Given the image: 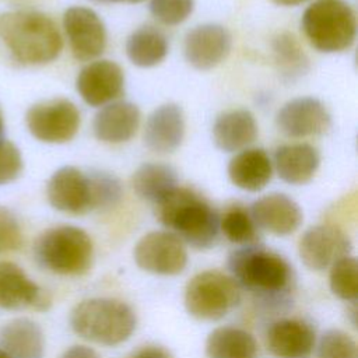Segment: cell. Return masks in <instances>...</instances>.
Returning a JSON list of instances; mask_svg holds the SVG:
<instances>
[{"label":"cell","mask_w":358,"mask_h":358,"mask_svg":"<svg viewBox=\"0 0 358 358\" xmlns=\"http://www.w3.org/2000/svg\"><path fill=\"white\" fill-rule=\"evenodd\" d=\"M60 358H101V355L92 347L84 344H74L69 347L60 355Z\"/></svg>","instance_id":"36"},{"label":"cell","mask_w":358,"mask_h":358,"mask_svg":"<svg viewBox=\"0 0 358 358\" xmlns=\"http://www.w3.org/2000/svg\"><path fill=\"white\" fill-rule=\"evenodd\" d=\"M239 284L220 270H204L186 284L183 303L187 313L199 320L214 322L225 317L241 302Z\"/></svg>","instance_id":"7"},{"label":"cell","mask_w":358,"mask_h":358,"mask_svg":"<svg viewBox=\"0 0 358 358\" xmlns=\"http://www.w3.org/2000/svg\"><path fill=\"white\" fill-rule=\"evenodd\" d=\"M274 52L277 56V62L287 73L292 74L295 71H299L301 69L303 70V63L306 62L305 55L291 35H280L274 42Z\"/></svg>","instance_id":"34"},{"label":"cell","mask_w":358,"mask_h":358,"mask_svg":"<svg viewBox=\"0 0 358 358\" xmlns=\"http://www.w3.org/2000/svg\"><path fill=\"white\" fill-rule=\"evenodd\" d=\"M257 137V123L252 112L232 109L217 116L213 124V140L225 152L245 150Z\"/></svg>","instance_id":"22"},{"label":"cell","mask_w":358,"mask_h":358,"mask_svg":"<svg viewBox=\"0 0 358 358\" xmlns=\"http://www.w3.org/2000/svg\"><path fill=\"white\" fill-rule=\"evenodd\" d=\"M0 358H10V355H8L6 351H3V350L0 348Z\"/></svg>","instance_id":"40"},{"label":"cell","mask_w":358,"mask_h":358,"mask_svg":"<svg viewBox=\"0 0 358 358\" xmlns=\"http://www.w3.org/2000/svg\"><path fill=\"white\" fill-rule=\"evenodd\" d=\"M34 257L41 267L53 274L77 277L90 271L94 243L80 227L56 225L38 235L34 242Z\"/></svg>","instance_id":"4"},{"label":"cell","mask_w":358,"mask_h":358,"mask_svg":"<svg viewBox=\"0 0 358 358\" xmlns=\"http://www.w3.org/2000/svg\"><path fill=\"white\" fill-rule=\"evenodd\" d=\"M228 176L236 187L259 192L273 176V162L264 150L245 148L229 161Z\"/></svg>","instance_id":"24"},{"label":"cell","mask_w":358,"mask_h":358,"mask_svg":"<svg viewBox=\"0 0 358 358\" xmlns=\"http://www.w3.org/2000/svg\"><path fill=\"white\" fill-rule=\"evenodd\" d=\"M0 36L13 57L25 66L53 62L63 46L55 21L43 13L31 10L0 15Z\"/></svg>","instance_id":"2"},{"label":"cell","mask_w":358,"mask_h":358,"mask_svg":"<svg viewBox=\"0 0 358 358\" xmlns=\"http://www.w3.org/2000/svg\"><path fill=\"white\" fill-rule=\"evenodd\" d=\"M63 28L77 60H92L105 50L106 29L94 10L81 6L67 8L63 14Z\"/></svg>","instance_id":"12"},{"label":"cell","mask_w":358,"mask_h":358,"mask_svg":"<svg viewBox=\"0 0 358 358\" xmlns=\"http://www.w3.org/2000/svg\"><path fill=\"white\" fill-rule=\"evenodd\" d=\"M99 1H113V3H140L144 0H99Z\"/></svg>","instance_id":"39"},{"label":"cell","mask_w":358,"mask_h":358,"mask_svg":"<svg viewBox=\"0 0 358 358\" xmlns=\"http://www.w3.org/2000/svg\"><path fill=\"white\" fill-rule=\"evenodd\" d=\"M194 0H151L150 11L164 25H178L193 11Z\"/></svg>","instance_id":"32"},{"label":"cell","mask_w":358,"mask_h":358,"mask_svg":"<svg viewBox=\"0 0 358 358\" xmlns=\"http://www.w3.org/2000/svg\"><path fill=\"white\" fill-rule=\"evenodd\" d=\"M24 168L18 147L10 140L0 138V186L15 180Z\"/></svg>","instance_id":"35"},{"label":"cell","mask_w":358,"mask_h":358,"mask_svg":"<svg viewBox=\"0 0 358 358\" xmlns=\"http://www.w3.org/2000/svg\"><path fill=\"white\" fill-rule=\"evenodd\" d=\"M273 3L278 4V6H285V7H289V6H298V4H302L308 0H271Z\"/></svg>","instance_id":"38"},{"label":"cell","mask_w":358,"mask_h":358,"mask_svg":"<svg viewBox=\"0 0 358 358\" xmlns=\"http://www.w3.org/2000/svg\"><path fill=\"white\" fill-rule=\"evenodd\" d=\"M330 291L340 299L355 302L358 296V262L348 255L329 268Z\"/></svg>","instance_id":"29"},{"label":"cell","mask_w":358,"mask_h":358,"mask_svg":"<svg viewBox=\"0 0 358 358\" xmlns=\"http://www.w3.org/2000/svg\"><path fill=\"white\" fill-rule=\"evenodd\" d=\"M316 358H358L355 338L344 330H326L316 347Z\"/></svg>","instance_id":"31"},{"label":"cell","mask_w":358,"mask_h":358,"mask_svg":"<svg viewBox=\"0 0 358 358\" xmlns=\"http://www.w3.org/2000/svg\"><path fill=\"white\" fill-rule=\"evenodd\" d=\"M22 245V229L15 214L0 206V256L18 250Z\"/></svg>","instance_id":"33"},{"label":"cell","mask_w":358,"mask_h":358,"mask_svg":"<svg viewBox=\"0 0 358 358\" xmlns=\"http://www.w3.org/2000/svg\"><path fill=\"white\" fill-rule=\"evenodd\" d=\"M232 36L220 24L194 27L185 36L183 52L187 63L197 70H210L218 66L231 52Z\"/></svg>","instance_id":"16"},{"label":"cell","mask_w":358,"mask_h":358,"mask_svg":"<svg viewBox=\"0 0 358 358\" xmlns=\"http://www.w3.org/2000/svg\"><path fill=\"white\" fill-rule=\"evenodd\" d=\"M136 264L155 275H178L187 266L186 245L169 231H151L143 235L134 249Z\"/></svg>","instance_id":"9"},{"label":"cell","mask_w":358,"mask_h":358,"mask_svg":"<svg viewBox=\"0 0 358 358\" xmlns=\"http://www.w3.org/2000/svg\"><path fill=\"white\" fill-rule=\"evenodd\" d=\"M185 116L176 103H165L154 109L144 127V144L157 154L175 151L185 137Z\"/></svg>","instance_id":"19"},{"label":"cell","mask_w":358,"mask_h":358,"mask_svg":"<svg viewBox=\"0 0 358 358\" xmlns=\"http://www.w3.org/2000/svg\"><path fill=\"white\" fill-rule=\"evenodd\" d=\"M155 213L169 232L194 249H208L218 239L220 214L189 187H175L155 204Z\"/></svg>","instance_id":"1"},{"label":"cell","mask_w":358,"mask_h":358,"mask_svg":"<svg viewBox=\"0 0 358 358\" xmlns=\"http://www.w3.org/2000/svg\"><path fill=\"white\" fill-rule=\"evenodd\" d=\"M77 91L91 106H102L119 98L124 88V73L112 60H95L77 76Z\"/></svg>","instance_id":"15"},{"label":"cell","mask_w":358,"mask_h":358,"mask_svg":"<svg viewBox=\"0 0 358 358\" xmlns=\"http://www.w3.org/2000/svg\"><path fill=\"white\" fill-rule=\"evenodd\" d=\"M220 232L235 245L248 246L257 241V227L250 213L242 206L229 207L220 217Z\"/></svg>","instance_id":"28"},{"label":"cell","mask_w":358,"mask_h":358,"mask_svg":"<svg viewBox=\"0 0 358 358\" xmlns=\"http://www.w3.org/2000/svg\"><path fill=\"white\" fill-rule=\"evenodd\" d=\"M178 186L176 171L168 164L145 162L131 176V187L136 194L141 200L154 204Z\"/></svg>","instance_id":"26"},{"label":"cell","mask_w":358,"mask_h":358,"mask_svg":"<svg viewBox=\"0 0 358 358\" xmlns=\"http://www.w3.org/2000/svg\"><path fill=\"white\" fill-rule=\"evenodd\" d=\"M88 179L94 210H106L120 201L123 189L115 175L103 171H90Z\"/></svg>","instance_id":"30"},{"label":"cell","mask_w":358,"mask_h":358,"mask_svg":"<svg viewBox=\"0 0 358 358\" xmlns=\"http://www.w3.org/2000/svg\"><path fill=\"white\" fill-rule=\"evenodd\" d=\"M50 306V294L36 284L21 266L0 260V309L46 312Z\"/></svg>","instance_id":"11"},{"label":"cell","mask_w":358,"mask_h":358,"mask_svg":"<svg viewBox=\"0 0 358 358\" xmlns=\"http://www.w3.org/2000/svg\"><path fill=\"white\" fill-rule=\"evenodd\" d=\"M249 213L257 228L277 236L294 234L303 220L298 203L284 193H270L257 199Z\"/></svg>","instance_id":"17"},{"label":"cell","mask_w":358,"mask_h":358,"mask_svg":"<svg viewBox=\"0 0 358 358\" xmlns=\"http://www.w3.org/2000/svg\"><path fill=\"white\" fill-rule=\"evenodd\" d=\"M3 130V117H1V113H0V133Z\"/></svg>","instance_id":"41"},{"label":"cell","mask_w":358,"mask_h":358,"mask_svg":"<svg viewBox=\"0 0 358 358\" xmlns=\"http://www.w3.org/2000/svg\"><path fill=\"white\" fill-rule=\"evenodd\" d=\"M168 53L165 35L150 25L140 27L126 41V55L138 67H152L159 64Z\"/></svg>","instance_id":"27"},{"label":"cell","mask_w":358,"mask_h":358,"mask_svg":"<svg viewBox=\"0 0 358 358\" xmlns=\"http://www.w3.org/2000/svg\"><path fill=\"white\" fill-rule=\"evenodd\" d=\"M206 358H257V343L242 327L220 326L211 330L204 344Z\"/></svg>","instance_id":"25"},{"label":"cell","mask_w":358,"mask_h":358,"mask_svg":"<svg viewBox=\"0 0 358 358\" xmlns=\"http://www.w3.org/2000/svg\"><path fill=\"white\" fill-rule=\"evenodd\" d=\"M71 330L85 341L113 347L127 341L137 317L130 305L115 298H87L70 312Z\"/></svg>","instance_id":"3"},{"label":"cell","mask_w":358,"mask_h":358,"mask_svg":"<svg viewBox=\"0 0 358 358\" xmlns=\"http://www.w3.org/2000/svg\"><path fill=\"white\" fill-rule=\"evenodd\" d=\"M275 123L285 136L301 138L326 133L331 124V117L323 102L312 96H301L282 105Z\"/></svg>","instance_id":"14"},{"label":"cell","mask_w":358,"mask_h":358,"mask_svg":"<svg viewBox=\"0 0 358 358\" xmlns=\"http://www.w3.org/2000/svg\"><path fill=\"white\" fill-rule=\"evenodd\" d=\"M49 204L62 213L83 215L94 211L88 173L76 166H62L46 185Z\"/></svg>","instance_id":"13"},{"label":"cell","mask_w":358,"mask_h":358,"mask_svg":"<svg viewBox=\"0 0 358 358\" xmlns=\"http://www.w3.org/2000/svg\"><path fill=\"white\" fill-rule=\"evenodd\" d=\"M140 124V110L129 101L106 103L94 117L92 130L95 137L108 144L129 141Z\"/></svg>","instance_id":"20"},{"label":"cell","mask_w":358,"mask_h":358,"mask_svg":"<svg viewBox=\"0 0 358 358\" xmlns=\"http://www.w3.org/2000/svg\"><path fill=\"white\" fill-rule=\"evenodd\" d=\"M231 277L239 284L264 298L285 294L292 282V267L278 253L257 245L234 250L228 257Z\"/></svg>","instance_id":"5"},{"label":"cell","mask_w":358,"mask_h":358,"mask_svg":"<svg viewBox=\"0 0 358 358\" xmlns=\"http://www.w3.org/2000/svg\"><path fill=\"white\" fill-rule=\"evenodd\" d=\"M350 236L338 227L320 224L308 228L298 243L301 262L313 271L329 270L336 262L351 253Z\"/></svg>","instance_id":"10"},{"label":"cell","mask_w":358,"mask_h":358,"mask_svg":"<svg viewBox=\"0 0 358 358\" xmlns=\"http://www.w3.org/2000/svg\"><path fill=\"white\" fill-rule=\"evenodd\" d=\"M0 348L10 358H43V330L29 317H14L0 327Z\"/></svg>","instance_id":"21"},{"label":"cell","mask_w":358,"mask_h":358,"mask_svg":"<svg viewBox=\"0 0 358 358\" xmlns=\"http://www.w3.org/2000/svg\"><path fill=\"white\" fill-rule=\"evenodd\" d=\"M277 175L289 185H305L316 173L320 165L319 151L305 143L285 144L274 152Z\"/></svg>","instance_id":"23"},{"label":"cell","mask_w":358,"mask_h":358,"mask_svg":"<svg viewBox=\"0 0 358 358\" xmlns=\"http://www.w3.org/2000/svg\"><path fill=\"white\" fill-rule=\"evenodd\" d=\"M130 358H173V357L162 345H144L140 350H137Z\"/></svg>","instance_id":"37"},{"label":"cell","mask_w":358,"mask_h":358,"mask_svg":"<svg viewBox=\"0 0 358 358\" xmlns=\"http://www.w3.org/2000/svg\"><path fill=\"white\" fill-rule=\"evenodd\" d=\"M80 122L77 106L63 98L35 103L25 115L28 131L36 140L48 144H63L74 138Z\"/></svg>","instance_id":"8"},{"label":"cell","mask_w":358,"mask_h":358,"mask_svg":"<svg viewBox=\"0 0 358 358\" xmlns=\"http://www.w3.org/2000/svg\"><path fill=\"white\" fill-rule=\"evenodd\" d=\"M302 28L317 50L343 52L355 41V13L345 0H315L302 15Z\"/></svg>","instance_id":"6"},{"label":"cell","mask_w":358,"mask_h":358,"mask_svg":"<svg viewBox=\"0 0 358 358\" xmlns=\"http://www.w3.org/2000/svg\"><path fill=\"white\" fill-rule=\"evenodd\" d=\"M315 344L313 327L301 319H280L266 334V347L275 358H308Z\"/></svg>","instance_id":"18"}]
</instances>
